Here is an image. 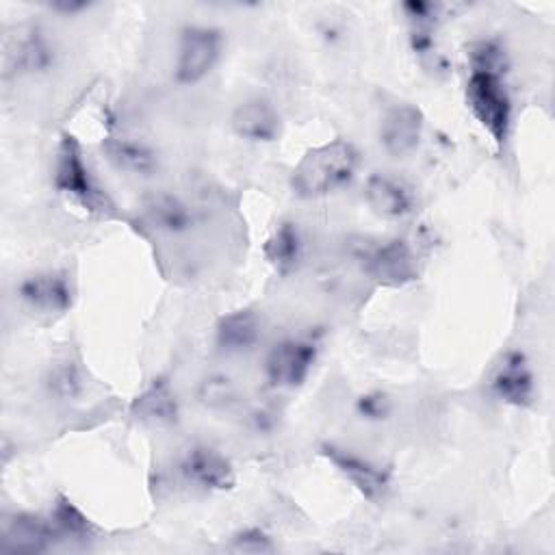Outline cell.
<instances>
[{
    "instance_id": "1",
    "label": "cell",
    "mask_w": 555,
    "mask_h": 555,
    "mask_svg": "<svg viewBox=\"0 0 555 555\" xmlns=\"http://www.w3.org/2000/svg\"><path fill=\"white\" fill-rule=\"evenodd\" d=\"M360 154L351 141L334 139L308 150L291 173V189L297 197L314 199L330 195L351 182Z\"/></svg>"
},
{
    "instance_id": "2",
    "label": "cell",
    "mask_w": 555,
    "mask_h": 555,
    "mask_svg": "<svg viewBox=\"0 0 555 555\" xmlns=\"http://www.w3.org/2000/svg\"><path fill=\"white\" fill-rule=\"evenodd\" d=\"M466 104L496 145H503L512 126V100L499 74L470 72Z\"/></svg>"
},
{
    "instance_id": "3",
    "label": "cell",
    "mask_w": 555,
    "mask_h": 555,
    "mask_svg": "<svg viewBox=\"0 0 555 555\" xmlns=\"http://www.w3.org/2000/svg\"><path fill=\"white\" fill-rule=\"evenodd\" d=\"M54 189L63 195L74 197L89 210H106L111 208L108 197L95 184L89 165L85 163L80 143L72 134H63L56 147L54 160Z\"/></svg>"
},
{
    "instance_id": "4",
    "label": "cell",
    "mask_w": 555,
    "mask_h": 555,
    "mask_svg": "<svg viewBox=\"0 0 555 555\" xmlns=\"http://www.w3.org/2000/svg\"><path fill=\"white\" fill-rule=\"evenodd\" d=\"M221 33L210 26H186L180 33L176 56V80L180 85H195L204 80L221 56Z\"/></svg>"
},
{
    "instance_id": "5",
    "label": "cell",
    "mask_w": 555,
    "mask_h": 555,
    "mask_svg": "<svg viewBox=\"0 0 555 555\" xmlns=\"http://www.w3.org/2000/svg\"><path fill=\"white\" fill-rule=\"evenodd\" d=\"M360 260L364 271L384 286H403L418 278L416 256L403 238L366 245Z\"/></svg>"
},
{
    "instance_id": "6",
    "label": "cell",
    "mask_w": 555,
    "mask_h": 555,
    "mask_svg": "<svg viewBox=\"0 0 555 555\" xmlns=\"http://www.w3.org/2000/svg\"><path fill=\"white\" fill-rule=\"evenodd\" d=\"M317 360V345L304 338H284L275 343L264 358V375L273 388L301 386Z\"/></svg>"
},
{
    "instance_id": "7",
    "label": "cell",
    "mask_w": 555,
    "mask_h": 555,
    "mask_svg": "<svg viewBox=\"0 0 555 555\" xmlns=\"http://www.w3.org/2000/svg\"><path fill=\"white\" fill-rule=\"evenodd\" d=\"M54 63V50L41 28L22 26L4 41V74L28 76L48 72Z\"/></svg>"
},
{
    "instance_id": "8",
    "label": "cell",
    "mask_w": 555,
    "mask_h": 555,
    "mask_svg": "<svg viewBox=\"0 0 555 555\" xmlns=\"http://www.w3.org/2000/svg\"><path fill=\"white\" fill-rule=\"evenodd\" d=\"M178 468L189 483L202 490L221 492L234 488L236 483V475L230 460L208 444H193L191 449H186V453L180 457Z\"/></svg>"
},
{
    "instance_id": "9",
    "label": "cell",
    "mask_w": 555,
    "mask_h": 555,
    "mask_svg": "<svg viewBox=\"0 0 555 555\" xmlns=\"http://www.w3.org/2000/svg\"><path fill=\"white\" fill-rule=\"evenodd\" d=\"M17 295L30 310L41 314H63L74 301L72 282L63 271H39L24 278Z\"/></svg>"
},
{
    "instance_id": "10",
    "label": "cell",
    "mask_w": 555,
    "mask_h": 555,
    "mask_svg": "<svg viewBox=\"0 0 555 555\" xmlns=\"http://www.w3.org/2000/svg\"><path fill=\"white\" fill-rule=\"evenodd\" d=\"M490 388L494 397L507 405H529L535 392V377L527 356L522 351H507L492 373Z\"/></svg>"
},
{
    "instance_id": "11",
    "label": "cell",
    "mask_w": 555,
    "mask_h": 555,
    "mask_svg": "<svg viewBox=\"0 0 555 555\" xmlns=\"http://www.w3.org/2000/svg\"><path fill=\"white\" fill-rule=\"evenodd\" d=\"M323 455L336 466V470L347 477L353 488L366 496L369 501H379L390 488V477L384 468L353 453L351 449H343L336 444H323Z\"/></svg>"
},
{
    "instance_id": "12",
    "label": "cell",
    "mask_w": 555,
    "mask_h": 555,
    "mask_svg": "<svg viewBox=\"0 0 555 555\" xmlns=\"http://www.w3.org/2000/svg\"><path fill=\"white\" fill-rule=\"evenodd\" d=\"M59 540L50 518L35 514H13L2 522L0 548L9 553H41Z\"/></svg>"
},
{
    "instance_id": "13",
    "label": "cell",
    "mask_w": 555,
    "mask_h": 555,
    "mask_svg": "<svg viewBox=\"0 0 555 555\" xmlns=\"http://www.w3.org/2000/svg\"><path fill=\"white\" fill-rule=\"evenodd\" d=\"M423 134V113L412 104H397L388 108L379 124V143L390 156L412 154Z\"/></svg>"
},
{
    "instance_id": "14",
    "label": "cell",
    "mask_w": 555,
    "mask_h": 555,
    "mask_svg": "<svg viewBox=\"0 0 555 555\" xmlns=\"http://www.w3.org/2000/svg\"><path fill=\"white\" fill-rule=\"evenodd\" d=\"M230 126L241 139L254 143H271L282 132V117L269 100L249 98L234 108Z\"/></svg>"
},
{
    "instance_id": "15",
    "label": "cell",
    "mask_w": 555,
    "mask_h": 555,
    "mask_svg": "<svg viewBox=\"0 0 555 555\" xmlns=\"http://www.w3.org/2000/svg\"><path fill=\"white\" fill-rule=\"evenodd\" d=\"M364 199L375 215L386 219H401L414 208L412 191L388 173H371L366 178Z\"/></svg>"
},
{
    "instance_id": "16",
    "label": "cell",
    "mask_w": 555,
    "mask_h": 555,
    "mask_svg": "<svg viewBox=\"0 0 555 555\" xmlns=\"http://www.w3.org/2000/svg\"><path fill=\"white\" fill-rule=\"evenodd\" d=\"M132 414L154 427H171L178 423L180 403L171 384L163 377L154 379L130 405Z\"/></svg>"
},
{
    "instance_id": "17",
    "label": "cell",
    "mask_w": 555,
    "mask_h": 555,
    "mask_svg": "<svg viewBox=\"0 0 555 555\" xmlns=\"http://www.w3.org/2000/svg\"><path fill=\"white\" fill-rule=\"evenodd\" d=\"M260 338V319L251 310H234L219 319L215 343L225 353L249 351Z\"/></svg>"
},
{
    "instance_id": "18",
    "label": "cell",
    "mask_w": 555,
    "mask_h": 555,
    "mask_svg": "<svg viewBox=\"0 0 555 555\" xmlns=\"http://www.w3.org/2000/svg\"><path fill=\"white\" fill-rule=\"evenodd\" d=\"M106 158L130 176H152L158 167V158L150 145L130 137H106L102 143Z\"/></svg>"
},
{
    "instance_id": "19",
    "label": "cell",
    "mask_w": 555,
    "mask_h": 555,
    "mask_svg": "<svg viewBox=\"0 0 555 555\" xmlns=\"http://www.w3.org/2000/svg\"><path fill=\"white\" fill-rule=\"evenodd\" d=\"M264 258L267 262L280 273V275H288L301 260V251H304V245H301V234L297 230L295 223L291 221H284L280 223L273 234L267 238L264 247Z\"/></svg>"
},
{
    "instance_id": "20",
    "label": "cell",
    "mask_w": 555,
    "mask_h": 555,
    "mask_svg": "<svg viewBox=\"0 0 555 555\" xmlns=\"http://www.w3.org/2000/svg\"><path fill=\"white\" fill-rule=\"evenodd\" d=\"M145 212H147L150 223L156 230H163L169 234L186 232L195 221L193 210L180 197H176L171 193H158V195L150 197V202L145 204Z\"/></svg>"
},
{
    "instance_id": "21",
    "label": "cell",
    "mask_w": 555,
    "mask_h": 555,
    "mask_svg": "<svg viewBox=\"0 0 555 555\" xmlns=\"http://www.w3.org/2000/svg\"><path fill=\"white\" fill-rule=\"evenodd\" d=\"M59 540H74V542H87L95 535L93 522L63 494H59L52 503V509L48 514Z\"/></svg>"
},
{
    "instance_id": "22",
    "label": "cell",
    "mask_w": 555,
    "mask_h": 555,
    "mask_svg": "<svg viewBox=\"0 0 555 555\" xmlns=\"http://www.w3.org/2000/svg\"><path fill=\"white\" fill-rule=\"evenodd\" d=\"M470 63L473 72H490L503 74L505 72V52L496 41H479L470 48Z\"/></svg>"
},
{
    "instance_id": "23",
    "label": "cell",
    "mask_w": 555,
    "mask_h": 555,
    "mask_svg": "<svg viewBox=\"0 0 555 555\" xmlns=\"http://www.w3.org/2000/svg\"><path fill=\"white\" fill-rule=\"evenodd\" d=\"M236 388L225 375H210L199 384V401L208 408H225L234 401Z\"/></svg>"
},
{
    "instance_id": "24",
    "label": "cell",
    "mask_w": 555,
    "mask_h": 555,
    "mask_svg": "<svg viewBox=\"0 0 555 555\" xmlns=\"http://www.w3.org/2000/svg\"><path fill=\"white\" fill-rule=\"evenodd\" d=\"M48 386H50V392H54L56 397L69 399L82 390V379L78 369L72 362H63L50 371Z\"/></svg>"
},
{
    "instance_id": "25",
    "label": "cell",
    "mask_w": 555,
    "mask_h": 555,
    "mask_svg": "<svg viewBox=\"0 0 555 555\" xmlns=\"http://www.w3.org/2000/svg\"><path fill=\"white\" fill-rule=\"evenodd\" d=\"M232 548L236 553H256L258 555V553H273L275 544L269 533H264L258 527H249V529L238 531L232 538Z\"/></svg>"
},
{
    "instance_id": "26",
    "label": "cell",
    "mask_w": 555,
    "mask_h": 555,
    "mask_svg": "<svg viewBox=\"0 0 555 555\" xmlns=\"http://www.w3.org/2000/svg\"><path fill=\"white\" fill-rule=\"evenodd\" d=\"M401 11L408 15L412 28H429L434 30V24L438 22V13L442 11V4L438 2H423V0H410L401 4Z\"/></svg>"
},
{
    "instance_id": "27",
    "label": "cell",
    "mask_w": 555,
    "mask_h": 555,
    "mask_svg": "<svg viewBox=\"0 0 555 555\" xmlns=\"http://www.w3.org/2000/svg\"><path fill=\"white\" fill-rule=\"evenodd\" d=\"M390 408H392V403H390L388 395H386V392H379V390L362 395V397L358 399V403H356L358 414H360L362 418H369V421L386 418V416L390 414Z\"/></svg>"
},
{
    "instance_id": "28",
    "label": "cell",
    "mask_w": 555,
    "mask_h": 555,
    "mask_svg": "<svg viewBox=\"0 0 555 555\" xmlns=\"http://www.w3.org/2000/svg\"><path fill=\"white\" fill-rule=\"evenodd\" d=\"M89 7H91L89 2H67V0L50 4L52 11H59V13H65V15H76V13H80V11L89 9Z\"/></svg>"
}]
</instances>
